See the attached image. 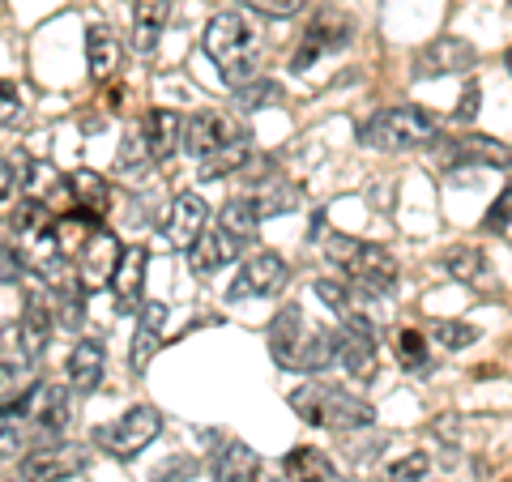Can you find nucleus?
Wrapping results in <instances>:
<instances>
[{
    "label": "nucleus",
    "mask_w": 512,
    "mask_h": 482,
    "mask_svg": "<svg viewBox=\"0 0 512 482\" xmlns=\"http://www.w3.org/2000/svg\"><path fill=\"white\" fill-rule=\"evenodd\" d=\"M205 56L218 64V73L235 86H244L256 77V64H261V43H256V30L248 26L244 13H214L210 26H205Z\"/></svg>",
    "instance_id": "1"
},
{
    "label": "nucleus",
    "mask_w": 512,
    "mask_h": 482,
    "mask_svg": "<svg viewBox=\"0 0 512 482\" xmlns=\"http://www.w3.org/2000/svg\"><path fill=\"white\" fill-rule=\"evenodd\" d=\"M291 406L303 423L312 427H329V431H359V427H372V406L350 393V389H338V384H320V380H308L299 384L291 393Z\"/></svg>",
    "instance_id": "2"
},
{
    "label": "nucleus",
    "mask_w": 512,
    "mask_h": 482,
    "mask_svg": "<svg viewBox=\"0 0 512 482\" xmlns=\"http://www.w3.org/2000/svg\"><path fill=\"white\" fill-rule=\"evenodd\" d=\"M329 256L346 269V278L355 291L384 299L397 291V261L384 244H363V239H350V235H329Z\"/></svg>",
    "instance_id": "3"
},
{
    "label": "nucleus",
    "mask_w": 512,
    "mask_h": 482,
    "mask_svg": "<svg viewBox=\"0 0 512 482\" xmlns=\"http://www.w3.org/2000/svg\"><path fill=\"white\" fill-rule=\"evenodd\" d=\"M440 120L431 111L402 103V107H384L372 120L359 128V141L372 150H419L427 141H436Z\"/></svg>",
    "instance_id": "4"
},
{
    "label": "nucleus",
    "mask_w": 512,
    "mask_h": 482,
    "mask_svg": "<svg viewBox=\"0 0 512 482\" xmlns=\"http://www.w3.org/2000/svg\"><path fill=\"white\" fill-rule=\"evenodd\" d=\"M163 431V414L154 406H133L128 414H120L116 423H103L94 427V448H103L107 457L116 461H133L141 457V448H150Z\"/></svg>",
    "instance_id": "5"
},
{
    "label": "nucleus",
    "mask_w": 512,
    "mask_h": 482,
    "mask_svg": "<svg viewBox=\"0 0 512 482\" xmlns=\"http://www.w3.org/2000/svg\"><path fill=\"white\" fill-rule=\"evenodd\" d=\"M286 282H291V269L278 252H256L244 261L239 269V278L231 282V299H274L286 291Z\"/></svg>",
    "instance_id": "6"
},
{
    "label": "nucleus",
    "mask_w": 512,
    "mask_h": 482,
    "mask_svg": "<svg viewBox=\"0 0 512 482\" xmlns=\"http://www.w3.org/2000/svg\"><path fill=\"white\" fill-rule=\"evenodd\" d=\"M86 470V448L82 444H47L22 457V482H69Z\"/></svg>",
    "instance_id": "7"
},
{
    "label": "nucleus",
    "mask_w": 512,
    "mask_h": 482,
    "mask_svg": "<svg viewBox=\"0 0 512 482\" xmlns=\"http://www.w3.org/2000/svg\"><path fill=\"white\" fill-rule=\"evenodd\" d=\"M18 414L39 427V436H60V431L69 427V389L43 380L18 397Z\"/></svg>",
    "instance_id": "8"
},
{
    "label": "nucleus",
    "mask_w": 512,
    "mask_h": 482,
    "mask_svg": "<svg viewBox=\"0 0 512 482\" xmlns=\"http://www.w3.org/2000/svg\"><path fill=\"white\" fill-rule=\"evenodd\" d=\"M120 261V244H116V235L103 231V227H94V235L86 239L82 248H77V286H82L86 295H94L99 286L111 282V269H116Z\"/></svg>",
    "instance_id": "9"
},
{
    "label": "nucleus",
    "mask_w": 512,
    "mask_h": 482,
    "mask_svg": "<svg viewBox=\"0 0 512 482\" xmlns=\"http://www.w3.org/2000/svg\"><path fill=\"white\" fill-rule=\"evenodd\" d=\"M338 359L346 363V372L355 380H367L376 372V333H372V320L363 312H346L342 316V333H338Z\"/></svg>",
    "instance_id": "10"
},
{
    "label": "nucleus",
    "mask_w": 512,
    "mask_h": 482,
    "mask_svg": "<svg viewBox=\"0 0 512 482\" xmlns=\"http://www.w3.org/2000/svg\"><path fill=\"white\" fill-rule=\"evenodd\" d=\"M350 39H355V30H350V22L342 18V13H320V18L308 30H303V43H299V52H295V73H303L320 56L342 52Z\"/></svg>",
    "instance_id": "11"
},
{
    "label": "nucleus",
    "mask_w": 512,
    "mask_h": 482,
    "mask_svg": "<svg viewBox=\"0 0 512 482\" xmlns=\"http://www.w3.org/2000/svg\"><path fill=\"white\" fill-rule=\"evenodd\" d=\"M146 265H150L146 244L120 248V261H116V269H111V295H116L120 312L141 308V295H146Z\"/></svg>",
    "instance_id": "12"
},
{
    "label": "nucleus",
    "mask_w": 512,
    "mask_h": 482,
    "mask_svg": "<svg viewBox=\"0 0 512 482\" xmlns=\"http://www.w3.org/2000/svg\"><path fill=\"white\" fill-rule=\"evenodd\" d=\"M338 346H342L338 329H308V325H303L282 367H291V372H308V376L329 372V367L338 363Z\"/></svg>",
    "instance_id": "13"
},
{
    "label": "nucleus",
    "mask_w": 512,
    "mask_h": 482,
    "mask_svg": "<svg viewBox=\"0 0 512 482\" xmlns=\"http://www.w3.org/2000/svg\"><path fill=\"white\" fill-rule=\"evenodd\" d=\"M205 222H210V205H205L201 192H180V197L171 201V210H167V218L158 222V227H163V235L171 239L175 248L188 252V248L201 239Z\"/></svg>",
    "instance_id": "14"
},
{
    "label": "nucleus",
    "mask_w": 512,
    "mask_h": 482,
    "mask_svg": "<svg viewBox=\"0 0 512 482\" xmlns=\"http://www.w3.org/2000/svg\"><path fill=\"white\" fill-rule=\"evenodd\" d=\"M474 60L478 52L466 43V39H453V35H444L436 43H427L419 60H414V77H461V73H470L474 69Z\"/></svg>",
    "instance_id": "15"
},
{
    "label": "nucleus",
    "mask_w": 512,
    "mask_h": 482,
    "mask_svg": "<svg viewBox=\"0 0 512 482\" xmlns=\"http://www.w3.org/2000/svg\"><path fill=\"white\" fill-rule=\"evenodd\" d=\"M52 329H56L52 303H47V295L30 291V295H26V312H22V320H18V346H22V359H26V363H39V359H43L47 342H52Z\"/></svg>",
    "instance_id": "16"
},
{
    "label": "nucleus",
    "mask_w": 512,
    "mask_h": 482,
    "mask_svg": "<svg viewBox=\"0 0 512 482\" xmlns=\"http://www.w3.org/2000/svg\"><path fill=\"white\" fill-rule=\"evenodd\" d=\"M444 167H508V146L495 137H457L444 141Z\"/></svg>",
    "instance_id": "17"
},
{
    "label": "nucleus",
    "mask_w": 512,
    "mask_h": 482,
    "mask_svg": "<svg viewBox=\"0 0 512 482\" xmlns=\"http://www.w3.org/2000/svg\"><path fill=\"white\" fill-rule=\"evenodd\" d=\"M222 137H227V124H222L218 111H192L188 120H180V150H188L192 158H210Z\"/></svg>",
    "instance_id": "18"
},
{
    "label": "nucleus",
    "mask_w": 512,
    "mask_h": 482,
    "mask_svg": "<svg viewBox=\"0 0 512 482\" xmlns=\"http://www.w3.org/2000/svg\"><path fill=\"white\" fill-rule=\"evenodd\" d=\"M167 18H171V0H133V47L141 56H150L158 47Z\"/></svg>",
    "instance_id": "19"
},
{
    "label": "nucleus",
    "mask_w": 512,
    "mask_h": 482,
    "mask_svg": "<svg viewBox=\"0 0 512 482\" xmlns=\"http://www.w3.org/2000/svg\"><path fill=\"white\" fill-rule=\"evenodd\" d=\"M141 141H146L150 163H167L180 150V116L175 111H150L146 124H141Z\"/></svg>",
    "instance_id": "20"
},
{
    "label": "nucleus",
    "mask_w": 512,
    "mask_h": 482,
    "mask_svg": "<svg viewBox=\"0 0 512 482\" xmlns=\"http://www.w3.org/2000/svg\"><path fill=\"white\" fill-rule=\"evenodd\" d=\"M103 367H107L103 346L94 342V337H82V342L73 346V355H69V380H73V389L90 397L94 389H99V380H103Z\"/></svg>",
    "instance_id": "21"
},
{
    "label": "nucleus",
    "mask_w": 512,
    "mask_h": 482,
    "mask_svg": "<svg viewBox=\"0 0 512 482\" xmlns=\"http://www.w3.org/2000/svg\"><path fill=\"white\" fill-rule=\"evenodd\" d=\"M163 325H167V308L163 303H146V308H141V320H137V333H133V355H128L133 372H146L150 367L158 337H163Z\"/></svg>",
    "instance_id": "22"
},
{
    "label": "nucleus",
    "mask_w": 512,
    "mask_h": 482,
    "mask_svg": "<svg viewBox=\"0 0 512 482\" xmlns=\"http://www.w3.org/2000/svg\"><path fill=\"white\" fill-rule=\"evenodd\" d=\"M244 252V244H235L231 235H222V231H201V239L188 248V261L197 273H214L222 265H231L235 256Z\"/></svg>",
    "instance_id": "23"
},
{
    "label": "nucleus",
    "mask_w": 512,
    "mask_h": 482,
    "mask_svg": "<svg viewBox=\"0 0 512 482\" xmlns=\"http://www.w3.org/2000/svg\"><path fill=\"white\" fill-rule=\"evenodd\" d=\"M282 470L291 482H346L320 448H291V453L282 457Z\"/></svg>",
    "instance_id": "24"
},
{
    "label": "nucleus",
    "mask_w": 512,
    "mask_h": 482,
    "mask_svg": "<svg viewBox=\"0 0 512 482\" xmlns=\"http://www.w3.org/2000/svg\"><path fill=\"white\" fill-rule=\"evenodd\" d=\"M64 188H69V197H73V205H77L82 214H90V218H103V214H107L111 192H107V180H103L99 171H90V167L73 171Z\"/></svg>",
    "instance_id": "25"
},
{
    "label": "nucleus",
    "mask_w": 512,
    "mask_h": 482,
    "mask_svg": "<svg viewBox=\"0 0 512 482\" xmlns=\"http://www.w3.org/2000/svg\"><path fill=\"white\" fill-rule=\"evenodd\" d=\"M256 474H261V457H256L248 444L231 440L227 448H218V457H214V482H252Z\"/></svg>",
    "instance_id": "26"
},
{
    "label": "nucleus",
    "mask_w": 512,
    "mask_h": 482,
    "mask_svg": "<svg viewBox=\"0 0 512 482\" xmlns=\"http://www.w3.org/2000/svg\"><path fill=\"white\" fill-rule=\"evenodd\" d=\"M86 64L94 73V82H107L120 69V39L107 26H90L86 30Z\"/></svg>",
    "instance_id": "27"
},
{
    "label": "nucleus",
    "mask_w": 512,
    "mask_h": 482,
    "mask_svg": "<svg viewBox=\"0 0 512 482\" xmlns=\"http://www.w3.org/2000/svg\"><path fill=\"white\" fill-rule=\"evenodd\" d=\"M248 158H252L248 137L222 141V146L210 158H201V180H227V175H239V171L248 167Z\"/></svg>",
    "instance_id": "28"
},
{
    "label": "nucleus",
    "mask_w": 512,
    "mask_h": 482,
    "mask_svg": "<svg viewBox=\"0 0 512 482\" xmlns=\"http://www.w3.org/2000/svg\"><path fill=\"white\" fill-rule=\"evenodd\" d=\"M303 201V188L291 184V180H261V188H256V218H278L286 210H295V205Z\"/></svg>",
    "instance_id": "29"
},
{
    "label": "nucleus",
    "mask_w": 512,
    "mask_h": 482,
    "mask_svg": "<svg viewBox=\"0 0 512 482\" xmlns=\"http://www.w3.org/2000/svg\"><path fill=\"white\" fill-rule=\"evenodd\" d=\"M256 227H261V218H256L252 197H231L227 205H222L218 231H222V235H231L235 244H248V239H256Z\"/></svg>",
    "instance_id": "30"
},
{
    "label": "nucleus",
    "mask_w": 512,
    "mask_h": 482,
    "mask_svg": "<svg viewBox=\"0 0 512 482\" xmlns=\"http://www.w3.org/2000/svg\"><path fill=\"white\" fill-rule=\"evenodd\" d=\"M13 222V231H18L22 239H30V244H47V239H52V222H56V214L47 210L43 201H22L18 205V214L9 218Z\"/></svg>",
    "instance_id": "31"
},
{
    "label": "nucleus",
    "mask_w": 512,
    "mask_h": 482,
    "mask_svg": "<svg viewBox=\"0 0 512 482\" xmlns=\"http://www.w3.org/2000/svg\"><path fill=\"white\" fill-rule=\"evenodd\" d=\"M299 329H303V308H299V303H291V308H282L274 316V325H269V350H274L278 363H286V355H291Z\"/></svg>",
    "instance_id": "32"
},
{
    "label": "nucleus",
    "mask_w": 512,
    "mask_h": 482,
    "mask_svg": "<svg viewBox=\"0 0 512 482\" xmlns=\"http://www.w3.org/2000/svg\"><path fill=\"white\" fill-rule=\"evenodd\" d=\"M444 269H448V278H457V282H478L483 278V269H487V261H483V252L478 248L461 244V248L444 252Z\"/></svg>",
    "instance_id": "33"
},
{
    "label": "nucleus",
    "mask_w": 512,
    "mask_h": 482,
    "mask_svg": "<svg viewBox=\"0 0 512 482\" xmlns=\"http://www.w3.org/2000/svg\"><path fill=\"white\" fill-rule=\"evenodd\" d=\"M278 99H282V86L269 82V77H261V73H256L252 82L235 86V107H239V111H261V107L278 103Z\"/></svg>",
    "instance_id": "34"
},
{
    "label": "nucleus",
    "mask_w": 512,
    "mask_h": 482,
    "mask_svg": "<svg viewBox=\"0 0 512 482\" xmlns=\"http://www.w3.org/2000/svg\"><path fill=\"white\" fill-rule=\"evenodd\" d=\"M397 359L410 372H431V359H427V337L419 329H402L397 333Z\"/></svg>",
    "instance_id": "35"
},
{
    "label": "nucleus",
    "mask_w": 512,
    "mask_h": 482,
    "mask_svg": "<svg viewBox=\"0 0 512 482\" xmlns=\"http://www.w3.org/2000/svg\"><path fill=\"white\" fill-rule=\"evenodd\" d=\"M474 325H461V320H431V342L444 346V350H461L474 342Z\"/></svg>",
    "instance_id": "36"
},
{
    "label": "nucleus",
    "mask_w": 512,
    "mask_h": 482,
    "mask_svg": "<svg viewBox=\"0 0 512 482\" xmlns=\"http://www.w3.org/2000/svg\"><path fill=\"white\" fill-rule=\"evenodd\" d=\"M9 410L13 406L0 410V457H18L22 448H30V436H26V427H22V414H18V419H9Z\"/></svg>",
    "instance_id": "37"
},
{
    "label": "nucleus",
    "mask_w": 512,
    "mask_h": 482,
    "mask_svg": "<svg viewBox=\"0 0 512 482\" xmlns=\"http://www.w3.org/2000/svg\"><path fill=\"white\" fill-rule=\"evenodd\" d=\"M431 478V461L423 453H410L402 461L389 465V474H384V482H427Z\"/></svg>",
    "instance_id": "38"
},
{
    "label": "nucleus",
    "mask_w": 512,
    "mask_h": 482,
    "mask_svg": "<svg viewBox=\"0 0 512 482\" xmlns=\"http://www.w3.org/2000/svg\"><path fill=\"white\" fill-rule=\"evenodd\" d=\"M26 273H30L26 252H22L18 244H0V282H5V286H18V282H26Z\"/></svg>",
    "instance_id": "39"
},
{
    "label": "nucleus",
    "mask_w": 512,
    "mask_h": 482,
    "mask_svg": "<svg viewBox=\"0 0 512 482\" xmlns=\"http://www.w3.org/2000/svg\"><path fill=\"white\" fill-rule=\"evenodd\" d=\"M312 291H316L320 299H325V303H329V308L338 312V316L355 312V303H350V291H346V286H342L338 278H316V286H312Z\"/></svg>",
    "instance_id": "40"
},
{
    "label": "nucleus",
    "mask_w": 512,
    "mask_h": 482,
    "mask_svg": "<svg viewBox=\"0 0 512 482\" xmlns=\"http://www.w3.org/2000/svg\"><path fill=\"white\" fill-rule=\"evenodd\" d=\"M197 470H201V461H197V457H188V453H180V457H171V461L158 465V470H154V482H188Z\"/></svg>",
    "instance_id": "41"
},
{
    "label": "nucleus",
    "mask_w": 512,
    "mask_h": 482,
    "mask_svg": "<svg viewBox=\"0 0 512 482\" xmlns=\"http://www.w3.org/2000/svg\"><path fill=\"white\" fill-rule=\"evenodd\" d=\"M116 167H120V171H133V167H150V154H146V141H141V128H137V133H128L124 150L116 154Z\"/></svg>",
    "instance_id": "42"
},
{
    "label": "nucleus",
    "mask_w": 512,
    "mask_h": 482,
    "mask_svg": "<svg viewBox=\"0 0 512 482\" xmlns=\"http://www.w3.org/2000/svg\"><path fill=\"white\" fill-rule=\"evenodd\" d=\"M22 111H26V99H22V90L5 82L0 77V124H13V120H22Z\"/></svg>",
    "instance_id": "43"
},
{
    "label": "nucleus",
    "mask_w": 512,
    "mask_h": 482,
    "mask_svg": "<svg viewBox=\"0 0 512 482\" xmlns=\"http://www.w3.org/2000/svg\"><path fill=\"white\" fill-rule=\"evenodd\" d=\"M252 13H265V18H295V13L308 9V0H248Z\"/></svg>",
    "instance_id": "44"
},
{
    "label": "nucleus",
    "mask_w": 512,
    "mask_h": 482,
    "mask_svg": "<svg viewBox=\"0 0 512 482\" xmlns=\"http://www.w3.org/2000/svg\"><path fill=\"white\" fill-rule=\"evenodd\" d=\"M22 397V367L13 359H0V401Z\"/></svg>",
    "instance_id": "45"
},
{
    "label": "nucleus",
    "mask_w": 512,
    "mask_h": 482,
    "mask_svg": "<svg viewBox=\"0 0 512 482\" xmlns=\"http://www.w3.org/2000/svg\"><path fill=\"white\" fill-rule=\"evenodd\" d=\"M508 205H512V192L504 188V192H500V197H495V205H491V214H487V222H483V227H487V231H495V235H500V239H508Z\"/></svg>",
    "instance_id": "46"
},
{
    "label": "nucleus",
    "mask_w": 512,
    "mask_h": 482,
    "mask_svg": "<svg viewBox=\"0 0 512 482\" xmlns=\"http://www.w3.org/2000/svg\"><path fill=\"white\" fill-rule=\"evenodd\" d=\"M342 436H346V457L350 461H372L380 453V444H384V436H372V440H363V444L350 436V431H342Z\"/></svg>",
    "instance_id": "47"
},
{
    "label": "nucleus",
    "mask_w": 512,
    "mask_h": 482,
    "mask_svg": "<svg viewBox=\"0 0 512 482\" xmlns=\"http://www.w3.org/2000/svg\"><path fill=\"white\" fill-rule=\"evenodd\" d=\"M474 116H478V86L470 82V86H466V99L457 103V116H453V120H457V124H470Z\"/></svg>",
    "instance_id": "48"
},
{
    "label": "nucleus",
    "mask_w": 512,
    "mask_h": 482,
    "mask_svg": "<svg viewBox=\"0 0 512 482\" xmlns=\"http://www.w3.org/2000/svg\"><path fill=\"white\" fill-rule=\"evenodd\" d=\"M9 192H13V171H9L5 158H0V201H5Z\"/></svg>",
    "instance_id": "49"
},
{
    "label": "nucleus",
    "mask_w": 512,
    "mask_h": 482,
    "mask_svg": "<svg viewBox=\"0 0 512 482\" xmlns=\"http://www.w3.org/2000/svg\"><path fill=\"white\" fill-rule=\"evenodd\" d=\"M252 482H278V478H269V474H256Z\"/></svg>",
    "instance_id": "50"
}]
</instances>
